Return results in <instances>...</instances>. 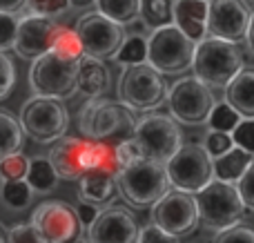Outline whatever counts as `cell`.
I'll return each mask as SVG.
<instances>
[{"label": "cell", "mask_w": 254, "mask_h": 243, "mask_svg": "<svg viewBox=\"0 0 254 243\" xmlns=\"http://www.w3.org/2000/svg\"><path fill=\"white\" fill-rule=\"evenodd\" d=\"M85 138L63 136L49 150L47 161L52 163L58 181H80L85 177Z\"/></svg>", "instance_id": "18"}, {"label": "cell", "mask_w": 254, "mask_h": 243, "mask_svg": "<svg viewBox=\"0 0 254 243\" xmlns=\"http://www.w3.org/2000/svg\"><path fill=\"white\" fill-rule=\"evenodd\" d=\"M96 11L114 25L125 27L138 18V0H101L96 2Z\"/></svg>", "instance_id": "26"}, {"label": "cell", "mask_w": 254, "mask_h": 243, "mask_svg": "<svg viewBox=\"0 0 254 243\" xmlns=\"http://www.w3.org/2000/svg\"><path fill=\"white\" fill-rule=\"evenodd\" d=\"M76 219H78V226L83 228V230H87L89 226H92L94 221H96V217H98V212L101 210L96 208V205H92V203H85V201H80L78 205H76Z\"/></svg>", "instance_id": "43"}, {"label": "cell", "mask_w": 254, "mask_h": 243, "mask_svg": "<svg viewBox=\"0 0 254 243\" xmlns=\"http://www.w3.org/2000/svg\"><path fill=\"white\" fill-rule=\"evenodd\" d=\"M138 232V221L129 210L123 205H107L87 228L85 243H136Z\"/></svg>", "instance_id": "16"}, {"label": "cell", "mask_w": 254, "mask_h": 243, "mask_svg": "<svg viewBox=\"0 0 254 243\" xmlns=\"http://www.w3.org/2000/svg\"><path fill=\"white\" fill-rule=\"evenodd\" d=\"M0 243H9V228L0 223Z\"/></svg>", "instance_id": "47"}, {"label": "cell", "mask_w": 254, "mask_h": 243, "mask_svg": "<svg viewBox=\"0 0 254 243\" xmlns=\"http://www.w3.org/2000/svg\"><path fill=\"white\" fill-rule=\"evenodd\" d=\"M56 27H58V22L47 20V18H38V16L18 18L13 52L20 58H27V61H36V58L49 54Z\"/></svg>", "instance_id": "17"}, {"label": "cell", "mask_w": 254, "mask_h": 243, "mask_svg": "<svg viewBox=\"0 0 254 243\" xmlns=\"http://www.w3.org/2000/svg\"><path fill=\"white\" fill-rule=\"evenodd\" d=\"M116 156H119L121 170H125V168H129V165L143 161L140 150L136 147V143L131 141V138H127V141H123V143H116Z\"/></svg>", "instance_id": "41"}, {"label": "cell", "mask_w": 254, "mask_h": 243, "mask_svg": "<svg viewBox=\"0 0 254 243\" xmlns=\"http://www.w3.org/2000/svg\"><path fill=\"white\" fill-rule=\"evenodd\" d=\"M13 83H16V67H13V61L7 56V54H0V101L9 96V92L13 89Z\"/></svg>", "instance_id": "38"}, {"label": "cell", "mask_w": 254, "mask_h": 243, "mask_svg": "<svg viewBox=\"0 0 254 243\" xmlns=\"http://www.w3.org/2000/svg\"><path fill=\"white\" fill-rule=\"evenodd\" d=\"M116 196V179L103 172H87L80 179L78 199L92 205H107Z\"/></svg>", "instance_id": "24"}, {"label": "cell", "mask_w": 254, "mask_h": 243, "mask_svg": "<svg viewBox=\"0 0 254 243\" xmlns=\"http://www.w3.org/2000/svg\"><path fill=\"white\" fill-rule=\"evenodd\" d=\"M167 107L174 123L183 125H203L207 123L212 107L216 105L212 92L194 76H185L172 89H167Z\"/></svg>", "instance_id": "11"}, {"label": "cell", "mask_w": 254, "mask_h": 243, "mask_svg": "<svg viewBox=\"0 0 254 243\" xmlns=\"http://www.w3.org/2000/svg\"><path fill=\"white\" fill-rule=\"evenodd\" d=\"M234 147L232 138H230V134H219V132H207L205 136V145H203V150H205V154L210 156L212 161L219 159V156L228 154L230 150Z\"/></svg>", "instance_id": "35"}, {"label": "cell", "mask_w": 254, "mask_h": 243, "mask_svg": "<svg viewBox=\"0 0 254 243\" xmlns=\"http://www.w3.org/2000/svg\"><path fill=\"white\" fill-rule=\"evenodd\" d=\"M252 163H254L252 154L239 150V147H232L228 154H223V156H219V159L212 161V177H214V181L237 185L239 179L250 170Z\"/></svg>", "instance_id": "22"}, {"label": "cell", "mask_w": 254, "mask_h": 243, "mask_svg": "<svg viewBox=\"0 0 254 243\" xmlns=\"http://www.w3.org/2000/svg\"><path fill=\"white\" fill-rule=\"evenodd\" d=\"M112 87V74L105 62L94 61L85 56L78 62V76H76V92L89 98H103L107 89Z\"/></svg>", "instance_id": "21"}, {"label": "cell", "mask_w": 254, "mask_h": 243, "mask_svg": "<svg viewBox=\"0 0 254 243\" xmlns=\"http://www.w3.org/2000/svg\"><path fill=\"white\" fill-rule=\"evenodd\" d=\"M25 183L29 185L31 192L47 194V192H52L54 187L58 185V177H56V172H54L52 163H49L45 156H34V159H29Z\"/></svg>", "instance_id": "25"}, {"label": "cell", "mask_w": 254, "mask_h": 243, "mask_svg": "<svg viewBox=\"0 0 254 243\" xmlns=\"http://www.w3.org/2000/svg\"><path fill=\"white\" fill-rule=\"evenodd\" d=\"M131 141L140 150L143 161H156V163L165 165L176 154V150L183 145V134L172 116L149 114L136 121Z\"/></svg>", "instance_id": "6"}, {"label": "cell", "mask_w": 254, "mask_h": 243, "mask_svg": "<svg viewBox=\"0 0 254 243\" xmlns=\"http://www.w3.org/2000/svg\"><path fill=\"white\" fill-rule=\"evenodd\" d=\"M241 121L243 119L230 105H225V103H216V105L212 107L210 116H207V127H210V132L232 134Z\"/></svg>", "instance_id": "31"}, {"label": "cell", "mask_w": 254, "mask_h": 243, "mask_svg": "<svg viewBox=\"0 0 254 243\" xmlns=\"http://www.w3.org/2000/svg\"><path fill=\"white\" fill-rule=\"evenodd\" d=\"M78 243H85V241H78Z\"/></svg>", "instance_id": "48"}, {"label": "cell", "mask_w": 254, "mask_h": 243, "mask_svg": "<svg viewBox=\"0 0 254 243\" xmlns=\"http://www.w3.org/2000/svg\"><path fill=\"white\" fill-rule=\"evenodd\" d=\"M230 138H232L234 147L254 156V121H241L237 129L230 134Z\"/></svg>", "instance_id": "36"}, {"label": "cell", "mask_w": 254, "mask_h": 243, "mask_svg": "<svg viewBox=\"0 0 254 243\" xmlns=\"http://www.w3.org/2000/svg\"><path fill=\"white\" fill-rule=\"evenodd\" d=\"M248 25H250V9L246 7V2H237V0L207 2V38L237 45L239 40L246 38Z\"/></svg>", "instance_id": "15"}, {"label": "cell", "mask_w": 254, "mask_h": 243, "mask_svg": "<svg viewBox=\"0 0 254 243\" xmlns=\"http://www.w3.org/2000/svg\"><path fill=\"white\" fill-rule=\"evenodd\" d=\"M194 47L196 45L188 40L174 25L152 31L147 38V65L158 74H183L192 67Z\"/></svg>", "instance_id": "8"}, {"label": "cell", "mask_w": 254, "mask_h": 243, "mask_svg": "<svg viewBox=\"0 0 254 243\" xmlns=\"http://www.w3.org/2000/svg\"><path fill=\"white\" fill-rule=\"evenodd\" d=\"M85 141L94 143H123L131 138L136 127L134 114L112 98H89L76 119Z\"/></svg>", "instance_id": "1"}, {"label": "cell", "mask_w": 254, "mask_h": 243, "mask_svg": "<svg viewBox=\"0 0 254 243\" xmlns=\"http://www.w3.org/2000/svg\"><path fill=\"white\" fill-rule=\"evenodd\" d=\"M246 43L250 47V52L254 54V11L250 13V25H248V31H246Z\"/></svg>", "instance_id": "46"}, {"label": "cell", "mask_w": 254, "mask_h": 243, "mask_svg": "<svg viewBox=\"0 0 254 243\" xmlns=\"http://www.w3.org/2000/svg\"><path fill=\"white\" fill-rule=\"evenodd\" d=\"M138 16L143 18L145 27L152 31L172 25V2L165 0H143L138 2Z\"/></svg>", "instance_id": "29"}, {"label": "cell", "mask_w": 254, "mask_h": 243, "mask_svg": "<svg viewBox=\"0 0 254 243\" xmlns=\"http://www.w3.org/2000/svg\"><path fill=\"white\" fill-rule=\"evenodd\" d=\"M76 76H78V62L65 61L49 52L34 61L29 69V85L36 96L63 101L76 94Z\"/></svg>", "instance_id": "9"}, {"label": "cell", "mask_w": 254, "mask_h": 243, "mask_svg": "<svg viewBox=\"0 0 254 243\" xmlns=\"http://www.w3.org/2000/svg\"><path fill=\"white\" fill-rule=\"evenodd\" d=\"M194 78L207 89H225L228 83L243 69V54L237 45L205 38L194 47Z\"/></svg>", "instance_id": "2"}, {"label": "cell", "mask_w": 254, "mask_h": 243, "mask_svg": "<svg viewBox=\"0 0 254 243\" xmlns=\"http://www.w3.org/2000/svg\"><path fill=\"white\" fill-rule=\"evenodd\" d=\"M25 11V2L22 0H11V2H7V0H0V13H7V16H16L18 13Z\"/></svg>", "instance_id": "45"}, {"label": "cell", "mask_w": 254, "mask_h": 243, "mask_svg": "<svg viewBox=\"0 0 254 243\" xmlns=\"http://www.w3.org/2000/svg\"><path fill=\"white\" fill-rule=\"evenodd\" d=\"M207 2L203 0H179L172 2V25L181 31L188 40L198 45L207 38Z\"/></svg>", "instance_id": "19"}, {"label": "cell", "mask_w": 254, "mask_h": 243, "mask_svg": "<svg viewBox=\"0 0 254 243\" xmlns=\"http://www.w3.org/2000/svg\"><path fill=\"white\" fill-rule=\"evenodd\" d=\"M225 105H230L243 121H254V67H243L223 89Z\"/></svg>", "instance_id": "20"}, {"label": "cell", "mask_w": 254, "mask_h": 243, "mask_svg": "<svg viewBox=\"0 0 254 243\" xmlns=\"http://www.w3.org/2000/svg\"><path fill=\"white\" fill-rule=\"evenodd\" d=\"M167 181L174 190L196 194L212 181V159L198 143H183L176 154L165 163Z\"/></svg>", "instance_id": "10"}, {"label": "cell", "mask_w": 254, "mask_h": 243, "mask_svg": "<svg viewBox=\"0 0 254 243\" xmlns=\"http://www.w3.org/2000/svg\"><path fill=\"white\" fill-rule=\"evenodd\" d=\"M22 129L9 112H0V161L22 150Z\"/></svg>", "instance_id": "28"}, {"label": "cell", "mask_w": 254, "mask_h": 243, "mask_svg": "<svg viewBox=\"0 0 254 243\" xmlns=\"http://www.w3.org/2000/svg\"><path fill=\"white\" fill-rule=\"evenodd\" d=\"M27 168H29V159L25 154H11L7 159L0 161V181L9 183V181H25Z\"/></svg>", "instance_id": "33"}, {"label": "cell", "mask_w": 254, "mask_h": 243, "mask_svg": "<svg viewBox=\"0 0 254 243\" xmlns=\"http://www.w3.org/2000/svg\"><path fill=\"white\" fill-rule=\"evenodd\" d=\"M87 172H103L114 179L123 172L116 156V143H85V174Z\"/></svg>", "instance_id": "23"}, {"label": "cell", "mask_w": 254, "mask_h": 243, "mask_svg": "<svg viewBox=\"0 0 254 243\" xmlns=\"http://www.w3.org/2000/svg\"><path fill=\"white\" fill-rule=\"evenodd\" d=\"M167 101V83L152 67H125L119 80V103L131 114H147Z\"/></svg>", "instance_id": "4"}, {"label": "cell", "mask_w": 254, "mask_h": 243, "mask_svg": "<svg viewBox=\"0 0 254 243\" xmlns=\"http://www.w3.org/2000/svg\"><path fill=\"white\" fill-rule=\"evenodd\" d=\"M49 52L56 54V56H61V58H65V61H71V62H80L85 58L76 31L69 29V27H65V25L56 27V34H54L52 49H49Z\"/></svg>", "instance_id": "27"}, {"label": "cell", "mask_w": 254, "mask_h": 243, "mask_svg": "<svg viewBox=\"0 0 254 243\" xmlns=\"http://www.w3.org/2000/svg\"><path fill=\"white\" fill-rule=\"evenodd\" d=\"M194 205H196L198 223H203L205 230H212L216 235L243 223L248 214L237 187L214 179L194 194Z\"/></svg>", "instance_id": "3"}, {"label": "cell", "mask_w": 254, "mask_h": 243, "mask_svg": "<svg viewBox=\"0 0 254 243\" xmlns=\"http://www.w3.org/2000/svg\"><path fill=\"white\" fill-rule=\"evenodd\" d=\"M29 228L38 243H71L78 237L76 210L65 201H45L31 212Z\"/></svg>", "instance_id": "12"}, {"label": "cell", "mask_w": 254, "mask_h": 243, "mask_svg": "<svg viewBox=\"0 0 254 243\" xmlns=\"http://www.w3.org/2000/svg\"><path fill=\"white\" fill-rule=\"evenodd\" d=\"M234 187H237V192H239V196H241L246 210H252L254 212V163L250 165V170L239 179V183Z\"/></svg>", "instance_id": "40"}, {"label": "cell", "mask_w": 254, "mask_h": 243, "mask_svg": "<svg viewBox=\"0 0 254 243\" xmlns=\"http://www.w3.org/2000/svg\"><path fill=\"white\" fill-rule=\"evenodd\" d=\"M0 199L11 210H25L34 199V192L25 181H9L0 185Z\"/></svg>", "instance_id": "32"}, {"label": "cell", "mask_w": 254, "mask_h": 243, "mask_svg": "<svg viewBox=\"0 0 254 243\" xmlns=\"http://www.w3.org/2000/svg\"><path fill=\"white\" fill-rule=\"evenodd\" d=\"M121 196L134 208H152L170 192L165 165L156 161H138L116 177Z\"/></svg>", "instance_id": "5"}, {"label": "cell", "mask_w": 254, "mask_h": 243, "mask_svg": "<svg viewBox=\"0 0 254 243\" xmlns=\"http://www.w3.org/2000/svg\"><path fill=\"white\" fill-rule=\"evenodd\" d=\"M16 29H18V18L0 13V54H4L7 49H13Z\"/></svg>", "instance_id": "39"}, {"label": "cell", "mask_w": 254, "mask_h": 243, "mask_svg": "<svg viewBox=\"0 0 254 243\" xmlns=\"http://www.w3.org/2000/svg\"><path fill=\"white\" fill-rule=\"evenodd\" d=\"M152 226H156L158 230L174 239L192 235L198 226L194 196L179 190H170L161 201L152 205Z\"/></svg>", "instance_id": "14"}, {"label": "cell", "mask_w": 254, "mask_h": 243, "mask_svg": "<svg viewBox=\"0 0 254 243\" xmlns=\"http://www.w3.org/2000/svg\"><path fill=\"white\" fill-rule=\"evenodd\" d=\"M18 125H20L22 134H27L31 141L54 143L65 136L67 127H69V112L63 105V101L34 96L22 105Z\"/></svg>", "instance_id": "7"}, {"label": "cell", "mask_w": 254, "mask_h": 243, "mask_svg": "<svg viewBox=\"0 0 254 243\" xmlns=\"http://www.w3.org/2000/svg\"><path fill=\"white\" fill-rule=\"evenodd\" d=\"M136 243H179V239H174V237H170V235H165L163 230H158L156 226H145V228H140V232H138V241Z\"/></svg>", "instance_id": "42"}, {"label": "cell", "mask_w": 254, "mask_h": 243, "mask_svg": "<svg viewBox=\"0 0 254 243\" xmlns=\"http://www.w3.org/2000/svg\"><path fill=\"white\" fill-rule=\"evenodd\" d=\"M9 243H38V241H36L29 223H16L9 230Z\"/></svg>", "instance_id": "44"}, {"label": "cell", "mask_w": 254, "mask_h": 243, "mask_svg": "<svg viewBox=\"0 0 254 243\" xmlns=\"http://www.w3.org/2000/svg\"><path fill=\"white\" fill-rule=\"evenodd\" d=\"M71 9L69 0H56V2H25V16H38L47 20H56L65 11Z\"/></svg>", "instance_id": "34"}, {"label": "cell", "mask_w": 254, "mask_h": 243, "mask_svg": "<svg viewBox=\"0 0 254 243\" xmlns=\"http://www.w3.org/2000/svg\"><path fill=\"white\" fill-rule=\"evenodd\" d=\"M74 31L80 40V47H83L85 56L94 58V61H101V62L116 58V54H119L121 45L125 40L123 27L103 18L98 11L85 13L78 20Z\"/></svg>", "instance_id": "13"}, {"label": "cell", "mask_w": 254, "mask_h": 243, "mask_svg": "<svg viewBox=\"0 0 254 243\" xmlns=\"http://www.w3.org/2000/svg\"><path fill=\"white\" fill-rule=\"evenodd\" d=\"M116 62L123 67H136L147 62V38L140 34L125 36L123 45H121L119 54H116Z\"/></svg>", "instance_id": "30"}, {"label": "cell", "mask_w": 254, "mask_h": 243, "mask_svg": "<svg viewBox=\"0 0 254 243\" xmlns=\"http://www.w3.org/2000/svg\"><path fill=\"white\" fill-rule=\"evenodd\" d=\"M214 243H254V228L246 226V223H239V226L223 230L216 235Z\"/></svg>", "instance_id": "37"}]
</instances>
